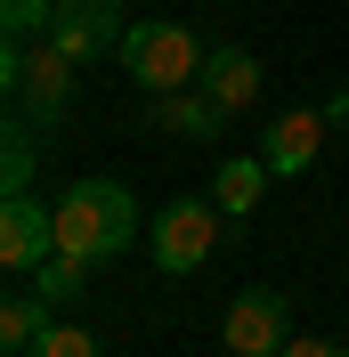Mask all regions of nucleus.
Wrapping results in <instances>:
<instances>
[{"label": "nucleus", "mask_w": 349, "mask_h": 357, "mask_svg": "<svg viewBox=\"0 0 349 357\" xmlns=\"http://www.w3.org/2000/svg\"><path fill=\"white\" fill-rule=\"evenodd\" d=\"M138 236V203L131 187H114V178H73L66 195H57V252L73 260H114V252H131Z\"/></svg>", "instance_id": "nucleus-1"}, {"label": "nucleus", "mask_w": 349, "mask_h": 357, "mask_svg": "<svg viewBox=\"0 0 349 357\" xmlns=\"http://www.w3.org/2000/svg\"><path fill=\"white\" fill-rule=\"evenodd\" d=\"M284 341H292L284 292H236V309H228V349L236 357H276Z\"/></svg>", "instance_id": "nucleus-7"}, {"label": "nucleus", "mask_w": 349, "mask_h": 357, "mask_svg": "<svg viewBox=\"0 0 349 357\" xmlns=\"http://www.w3.org/2000/svg\"><path fill=\"white\" fill-rule=\"evenodd\" d=\"M49 252H57V203L0 195V268H8V276H33Z\"/></svg>", "instance_id": "nucleus-6"}, {"label": "nucleus", "mask_w": 349, "mask_h": 357, "mask_svg": "<svg viewBox=\"0 0 349 357\" xmlns=\"http://www.w3.org/2000/svg\"><path fill=\"white\" fill-rule=\"evenodd\" d=\"M57 0H0V24H8V49H24L33 33H49Z\"/></svg>", "instance_id": "nucleus-15"}, {"label": "nucleus", "mask_w": 349, "mask_h": 357, "mask_svg": "<svg viewBox=\"0 0 349 357\" xmlns=\"http://www.w3.org/2000/svg\"><path fill=\"white\" fill-rule=\"evenodd\" d=\"M219 227H228V211L211 195H179L171 211H154V268L163 276H195L219 252Z\"/></svg>", "instance_id": "nucleus-4"}, {"label": "nucleus", "mask_w": 349, "mask_h": 357, "mask_svg": "<svg viewBox=\"0 0 349 357\" xmlns=\"http://www.w3.org/2000/svg\"><path fill=\"white\" fill-rule=\"evenodd\" d=\"M24 284H41L49 301H73V292L89 284V260H73V252H49V260L33 268V276H24Z\"/></svg>", "instance_id": "nucleus-14"}, {"label": "nucleus", "mask_w": 349, "mask_h": 357, "mask_svg": "<svg viewBox=\"0 0 349 357\" xmlns=\"http://www.w3.org/2000/svg\"><path fill=\"white\" fill-rule=\"evenodd\" d=\"M203 89H211L228 114H244L260 98V57L252 49H211V66H203Z\"/></svg>", "instance_id": "nucleus-11"}, {"label": "nucleus", "mask_w": 349, "mask_h": 357, "mask_svg": "<svg viewBox=\"0 0 349 357\" xmlns=\"http://www.w3.org/2000/svg\"><path fill=\"white\" fill-rule=\"evenodd\" d=\"M268 178H276V171H268L260 155H228V162H219V171H211V203H219V211H228V227H244V220H252V211H260Z\"/></svg>", "instance_id": "nucleus-9"}, {"label": "nucleus", "mask_w": 349, "mask_h": 357, "mask_svg": "<svg viewBox=\"0 0 349 357\" xmlns=\"http://www.w3.org/2000/svg\"><path fill=\"white\" fill-rule=\"evenodd\" d=\"M325 122L333 114H276V122H268V138H260V162L276 178H292V171H309V162H317V146H325Z\"/></svg>", "instance_id": "nucleus-8"}, {"label": "nucleus", "mask_w": 349, "mask_h": 357, "mask_svg": "<svg viewBox=\"0 0 349 357\" xmlns=\"http://www.w3.org/2000/svg\"><path fill=\"white\" fill-rule=\"evenodd\" d=\"M8 357H24V349H8Z\"/></svg>", "instance_id": "nucleus-19"}, {"label": "nucleus", "mask_w": 349, "mask_h": 357, "mask_svg": "<svg viewBox=\"0 0 349 357\" xmlns=\"http://www.w3.org/2000/svg\"><path fill=\"white\" fill-rule=\"evenodd\" d=\"M154 122H163V130H187V138H219L236 114L195 82V89H163V98H154Z\"/></svg>", "instance_id": "nucleus-10"}, {"label": "nucleus", "mask_w": 349, "mask_h": 357, "mask_svg": "<svg viewBox=\"0 0 349 357\" xmlns=\"http://www.w3.org/2000/svg\"><path fill=\"white\" fill-rule=\"evenodd\" d=\"M8 98H17V122H33V130H49V122H57V114L73 106V57L57 41H41V49H8Z\"/></svg>", "instance_id": "nucleus-3"}, {"label": "nucleus", "mask_w": 349, "mask_h": 357, "mask_svg": "<svg viewBox=\"0 0 349 357\" xmlns=\"http://www.w3.org/2000/svg\"><path fill=\"white\" fill-rule=\"evenodd\" d=\"M49 333V292L33 284V292H8L0 301V349H33V341Z\"/></svg>", "instance_id": "nucleus-12"}, {"label": "nucleus", "mask_w": 349, "mask_h": 357, "mask_svg": "<svg viewBox=\"0 0 349 357\" xmlns=\"http://www.w3.org/2000/svg\"><path fill=\"white\" fill-rule=\"evenodd\" d=\"M203 66H211V49H203L187 24H131V41H122V73H131L147 98H163V89H195Z\"/></svg>", "instance_id": "nucleus-2"}, {"label": "nucleus", "mask_w": 349, "mask_h": 357, "mask_svg": "<svg viewBox=\"0 0 349 357\" xmlns=\"http://www.w3.org/2000/svg\"><path fill=\"white\" fill-rule=\"evenodd\" d=\"M325 114H333V122H349V98H333V106H325Z\"/></svg>", "instance_id": "nucleus-18"}, {"label": "nucleus", "mask_w": 349, "mask_h": 357, "mask_svg": "<svg viewBox=\"0 0 349 357\" xmlns=\"http://www.w3.org/2000/svg\"><path fill=\"white\" fill-rule=\"evenodd\" d=\"M33 155H41V146H33V122H17L8 146H0V195H24V187H33Z\"/></svg>", "instance_id": "nucleus-13"}, {"label": "nucleus", "mask_w": 349, "mask_h": 357, "mask_svg": "<svg viewBox=\"0 0 349 357\" xmlns=\"http://www.w3.org/2000/svg\"><path fill=\"white\" fill-rule=\"evenodd\" d=\"M49 41L66 49L73 66H98L114 49L131 41V24H122V0H57V17H49Z\"/></svg>", "instance_id": "nucleus-5"}, {"label": "nucleus", "mask_w": 349, "mask_h": 357, "mask_svg": "<svg viewBox=\"0 0 349 357\" xmlns=\"http://www.w3.org/2000/svg\"><path fill=\"white\" fill-rule=\"evenodd\" d=\"M276 357H349V349H341V341H317V333H292Z\"/></svg>", "instance_id": "nucleus-17"}, {"label": "nucleus", "mask_w": 349, "mask_h": 357, "mask_svg": "<svg viewBox=\"0 0 349 357\" xmlns=\"http://www.w3.org/2000/svg\"><path fill=\"white\" fill-rule=\"evenodd\" d=\"M24 357H98V341H89L82 325H49V333L33 341V349H24Z\"/></svg>", "instance_id": "nucleus-16"}]
</instances>
